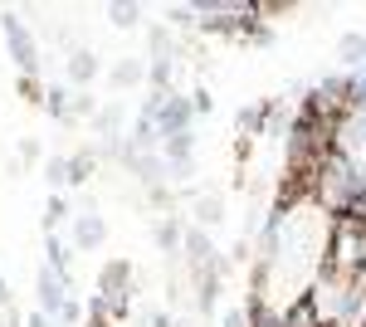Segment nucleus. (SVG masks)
<instances>
[{
  "instance_id": "obj_1",
  "label": "nucleus",
  "mask_w": 366,
  "mask_h": 327,
  "mask_svg": "<svg viewBox=\"0 0 366 327\" xmlns=\"http://www.w3.org/2000/svg\"><path fill=\"white\" fill-rule=\"evenodd\" d=\"M0 25H6V44H10V54H15V64H20V69H34V39L25 34V25H20L15 15H0Z\"/></svg>"
},
{
  "instance_id": "obj_2",
  "label": "nucleus",
  "mask_w": 366,
  "mask_h": 327,
  "mask_svg": "<svg viewBox=\"0 0 366 327\" xmlns=\"http://www.w3.org/2000/svg\"><path fill=\"white\" fill-rule=\"evenodd\" d=\"M39 303H44V313H64V288L49 274H39Z\"/></svg>"
},
{
  "instance_id": "obj_3",
  "label": "nucleus",
  "mask_w": 366,
  "mask_h": 327,
  "mask_svg": "<svg viewBox=\"0 0 366 327\" xmlns=\"http://www.w3.org/2000/svg\"><path fill=\"white\" fill-rule=\"evenodd\" d=\"M186 118H191V113H186V103H166L162 127H166V132H186Z\"/></svg>"
},
{
  "instance_id": "obj_4",
  "label": "nucleus",
  "mask_w": 366,
  "mask_h": 327,
  "mask_svg": "<svg viewBox=\"0 0 366 327\" xmlns=\"http://www.w3.org/2000/svg\"><path fill=\"white\" fill-rule=\"evenodd\" d=\"M93 69H98V64H93V54H74V64H69V74H74L78 83H88V78H93Z\"/></svg>"
},
{
  "instance_id": "obj_5",
  "label": "nucleus",
  "mask_w": 366,
  "mask_h": 327,
  "mask_svg": "<svg viewBox=\"0 0 366 327\" xmlns=\"http://www.w3.org/2000/svg\"><path fill=\"white\" fill-rule=\"evenodd\" d=\"M103 240V220H78V244H98Z\"/></svg>"
},
{
  "instance_id": "obj_6",
  "label": "nucleus",
  "mask_w": 366,
  "mask_h": 327,
  "mask_svg": "<svg viewBox=\"0 0 366 327\" xmlns=\"http://www.w3.org/2000/svg\"><path fill=\"white\" fill-rule=\"evenodd\" d=\"M195 210H200V220H205V225H215V220H220V210H225V205H220V200H200Z\"/></svg>"
},
{
  "instance_id": "obj_7",
  "label": "nucleus",
  "mask_w": 366,
  "mask_h": 327,
  "mask_svg": "<svg viewBox=\"0 0 366 327\" xmlns=\"http://www.w3.org/2000/svg\"><path fill=\"white\" fill-rule=\"evenodd\" d=\"M132 167H137V171H142L147 181H156V171H162V167H156V161H151V156H137V161H132Z\"/></svg>"
},
{
  "instance_id": "obj_8",
  "label": "nucleus",
  "mask_w": 366,
  "mask_h": 327,
  "mask_svg": "<svg viewBox=\"0 0 366 327\" xmlns=\"http://www.w3.org/2000/svg\"><path fill=\"white\" fill-rule=\"evenodd\" d=\"M186 151H191V137L176 132V137H171V156H186Z\"/></svg>"
},
{
  "instance_id": "obj_9",
  "label": "nucleus",
  "mask_w": 366,
  "mask_h": 327,
  "mask_svg": "<svg viewBox=\"0 0 366 327\" xmlns=\"http://www.w3.org/2000/svg\"><path fill=\"white\" fill-rule=\"evenodd\" d=\"M98 127H103V132H118V107H108V113L98 118Z\"/></svg>"
},
{
  "instance_id": "obj_10",
  "label": "nucleus",
  "mask_w": 366,
  "mask_h": 327,
  "mask_svg": "<svg viewBox=\"0 0 366 327\" xmlns=\"http://www.w3.org/2000/svg\"><path fill=\"white\" fill-rule=\"evenodd\" d=\"M156 244L171 249V244H176V230H171V225H162V230H156Z\"/></svg>"
},
{
  "instance_id": "obj_11",
  "label": "nucleus",
  "mask_w": 366,
  "mask_h": 327,
  "mask_svg": "<svg viewBox=\"0 0 366 327\" xmlns=\"http://www.w3.org/2000/svg\"><path fill=\"white\" fill-rule=\"evenodd\" d=\"M113 20H118V25H132V20H137V10H127V6H113Z\"/></svg>"
},
{
  "instance_id": "obj_12",
  "label": "nucleus",
  "mask_w": 366,
  "mask_h": 327,
  "mask_svg": "<svg viewBox=\"0 0 366 327\" xmlns=\"http://www.w3.org/2000/svg\"><path fill=\"white\" fill-rule=\"evenodd\" d=\"M225 327H244V317H239V313H230V317H225Z\"/></svg>"
},
{
  "instance_id": "obj_13",
  "label": "nucleus",
  "mask_w": 366,
  "mask_h": 327,
  "mask_svg": "<svg viewBox=\"0 0 366 327\" xmlns=\"http://www.w3.org/2000/svg\"><path fill=\"white\" fill-rule=\"evenodd\" d=\"M30 327H49V317H44V313H39V317H30Z\"/></svg>"
}]
</instances>
